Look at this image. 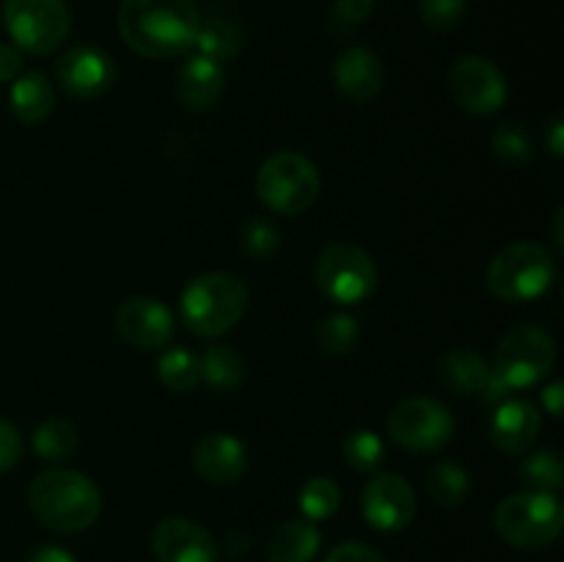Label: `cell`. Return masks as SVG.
Segmentation results:
<instances>
[{
    "instance_id": "cell-1",
    "label": "cell",
    "mask_w": 564,
    "mask_h": 562,
    "mask_svg": "<svg viewBox=\"0 0 564 562\" xmlns=\"http://www.w3.org/2000/svg\"><path fill=\"white\" fill-rule=\"evenodd\" d=\"M198 20L193 0H121L119 6L121 39L154 61L185 55L196 42Z\"/></svg>"
},
{
    "instance_id": "cell-2",
    "label": "cell",
    "mask_w": 564,
    "mask_h": 562,
    "mask_svg": "<svg viewBox=\"0 0 564 562\" xmlns=\"http://www.w3.org/2000/svg\"><path fill=\"white\" fill-rule=\"evenodd\" d=\"M28 505L39 523L61 534L86 532L102 512V494L75 468H47L28 488Z\"/></svg>"
},
{
    "instance_id": "cell-3",
    "label": "cell",
    "mask_w": 564,
    "mask_h": 562,
    "mask_svg": "<svg viewBox=\"0 0 564 562\" xmlns=\"http://www.w3.org/2000/svg\"><path fill=\"white\" fill-rule=\"evenodd\" d=\"M556 364V342L543 325L523 323L507 331L505 339L499 342L494 367H490V380L485 397L490 402L505 400L507 395L518 389H532L543 383L545 375Z\"/></svg>"
},
{
    "instance_id": "cell-4",
    "label": "cell",
    "mask_w": 564,
    "mask_h": 562,
    "mask_svg": "<svg viewBox=\"0 0 564 562\" xmlns=\"http://www.w3.org/2000/svg\"><path fill=\"white\" fill-rule=\"evenodd\" d=\"M182 320L202 339H215L235 328L248 309V287L226 270L196 275L182 292Z\"/></svg>"
},
{
    "instance_id": "cell-5",
    "label": "cell",
    "mask_w": 564,
    "mask_h": 562,
    "mask_svg": "<svg viewBox=\"0 0 564 562\" xmlns=\"http://www.w3.org/2000/svg\"><path fill=\"white\" fill-rule=\"evenodd\" d=\"M556 281V259L540 242H510L488 268V287L499 301L527 303L543 298Z\"/></svg>"
},
{
    "instance_id": "cell-6",
    "label": "cell",
    "mask_w": 564,
    "mask_h": 562,
    "mask_svg": "<svg viewBox=\"0 0 564 562\" xmlns=\"http://www.w3.org/2000/svg\"><path fill=\"white\" fill-rule=\"evenodd\" d=\"M494 527L499 538L516 549H545L560 538L564 527L560 496L549 490H523V494L507 496L496 507Z\"/></svg>"
},
{
    "instance_id": "cell-7",
    "label": "cell",
    "mask_w": 564,
    "mask_h": 562,
    "mask_svg": "<svg viewBox=\"0 0 564 562\" xmlns=\"http://www.w3.org/2000/svg\"><path fill=\"white\" fill-rule=\"evenodd\" d=\"M319 187V171L306 154L284 152L270 154L262 163L257 174V193L264 202V207L273 209L279 215H301L317 202Z\"/></svg>"
},
{
    "instance_id": "cell-8",
    "label": "cell",
    "mask_w": 564,
    "mask_h": 562,
    "mask_svg": "<svg viewBox=\"0 0 564 562\" xmlns=\"http://www.w3.org/2000/svg\"><path fill=\"white\" fill-rule=\"evenodd\" d=\"M314 275H317V287L323 290V295L341 306L367 301L378 284V268H375L372 257L361 246L345 240L328 242L319 251Z\"/></svg>"
},
{
    "instance_id": "cell-9",
    "label": "cell",
    "mask_w": 564,
    "mask_h": 562,
    "mask_svg": "<svg viewBox=\"0 0 564 562\" xmlns=\"http://www.w3.org/2000/svg\"><path fill=\"white\" fill-rule=\"evenodd\" d=\"M3 25L11 44L25 53L50 55L69 36L72 14L64 0H3Z\"/></svg>"
},
{
    "instance_id": "cell-10",
    "label": "cell",
    "mask_w": 564,
    "mask_h": 562,
    "mask_svg": "<svg viewBox=\"0 0 564 562\" xmlns=\"http://www.w3.org/2000/svg\"><path fill=\"white\" fill-rule=\"evenodd\" d=\"M389 435L408 452H438L455 435V417L433 397H408L389 413Z\"/></svg>"
},
{
    "instance_id": "cell-11",
    "label": "cell",
    "mask_w": 564,
    "mask_h": 562,
    "mask_svg": "<svg viewBox=\"0 0 564 562\" xmlns=\"http://www.w3.org/2000/svg\"><path fill=\"white\" fill-rule=\"evenodd\" d=\"M449 91L466 114H499L507 102V80L485 55H463L449 69Z\"/></svg>"
},
{
    "instance_id": "cell-12",
    "label": "cell",
    "mask_w": 564,
    "mask_h": 562,
    "mask_svg": "<svg viewBox=\"0 0 564 562\" xmlns=\"http://www.w3.org/2000/svg\"><path fill=\"white\" fill-rule=\"evenodd\" d=\"M58 86L75 99H97L116 83V64L105 50L91 44H77L61 53L55 61Z\"/></svg>"
},
{
    "instance_id": "cell-13",
    "label": "cell",
    "mask_w": 564,
    "mask_h": 562,
    "mask_svg": "<svg viewBox=\"0 0 564 562\" xmlns=\"http://www.w3.org/2000/svg\"><path fill=\"white\" fill-rule=\"evenodd\" d=\"M361 512L378 532H400L416 516V494L402 474H378L364 488Z\"/></svg>"
},
{
    "instance_id": "cell-14",
    "label": "cell",
    "mask_w": 564,
    "mask_h": 562,
    "mask_svg": "<svg viewBox=\"0 0 564 562\" xmlns=\"http://www.w3.org/2000/svg\"><path fill=\"white\" fill-rule=\"evenodd\" d=\"M116 331L127 345L138 347V350H158V347L169 345V339L174 336V314L158 298H127L116 309Z\"/></svg>"
},
{
    "instance_id": "cell-15",
    "label": "cell",
    "mask_w": 564,
    "mask_h": 562,
    "mask_svg": "<svg viewBox=\"0 0 564 562\" xmlns=\"http://www.w3.org/2000/svg\"><path fill=\"white\" fill-rule=\"evenodd\" d=\"M152 549L158 562H215L218 549L202 523L171 516L154 527Z\"/></svg>"
},
{
    "instance_id": "cell-16",
    "label": "cell",
    "mask_w": 564,
    "mask_h": 562,
    "mask_svg": "<svg viewBox=\"0 0 564 562\" xmlns=\"http://www.w3.org/2000/svg\"><path fill=\"white\" fill-rule=\"evenodd\" d=\"M543 430L538 408L521 397H505L490 417V441L507 455H527Z\"/></svg>"
},
{
    "instance_id": "cell-17",
    "label": "cell",
    "mask_w": 564,
    "mask_h": 562,
    "mask_svg": "<svg viewBox=\"0 0 564 562\" xmlns=\"http://www.w3.org/2000/svg\"><path fill=\"white\" fill-rule=\"evenodd\" d=\"M191 463L209 485H231L246 474L248 452L240 439L229 433H207L196 441Z\"/></svg>"
},
{
    "instance_id": "cell-18",
    "label": "cell",
    "mask_w": 564,
    "mask_h": 562,
    "mask_svg": "<svg viewBox=\"0 0 564 562\" xmlns=\"http://www.w3.org/2000/svg\"><path fill=\"white\" fill-rule=\"evenodd\" d=\"M334 83L345 99L367 105L380 97L386 83L383 61L369 47H347L334 64Z\"/></svg>"
},
{
    "instance_id": "cell-19",
    "label": "cell",
    "mask_w": 564,
    "mask_h": 562,
    "mask_svg": "<svg viewBox=\"0 0 564 562\" xmlns=\"http://www.w3.org/2000/svg\"><path fill=\"white\" fill-rule=\"evenodd\" d=\"M224 66L207 55H191L176 72V97L191 110L213 108L224 94Z\"/></svg>"
},
{
    "instance_id": "cell-20",
    "label": "cell",
    "mask_w": 564,
    "mask_h": 562,
    "mask_svg": "<svg viewBox=\"0 0 564 562\" xmlns=\"http://www.w3.org/2000/svg\"><path fill=\"white\" fill-rule=\"evenodd\" d=\"M435 375H438V383L452 395L477 397L488 389L490 367L479 353L468 350V347H455L441 358Z\"/></svg>"
},
{
    "instance_id": "cell-21",
    "label": "cell",
    "mask_w": 564,
    "mask_h": 562,
    "mask_svg": "<svg viewBox=\"0 0 564 562\" xmlns=\"http://www.w3.org/2000/svg\"><path fill=\"white\" fill-rule=\"evenodd\" d=\"M11 114L22 125H42L55 108V88L44 72H25L9 88Z\"/></svg>"
},
{
    "instance_id": "cell-22",
    "label": "cell",
    "mask_w": 564,
    "mask_h": 562,
    "mask_svg": "<svg viewBox=\"0 0 564 562\" xmlns=\"http://www.w3.org/2000/svg\"><path fill=\"white\" fill-rule=\"evenodd\" d=\"M323 534L314 527V521L295 518L275 529L268 538V560L270 562H312L317 556Z\"/></svg>"
},
{
    "instance_id": "cell-23",
    "label": "cell",
    "mask_w": 564,
    "mask_h": 562,
    "mask_svg": "<svg viewBox=\"0 0 564 562\" xmlns=\"http://www.w3.org/2000/svg\"><path fill=\"white\" fill-rule=\"evenodd\" d=\"M193 47H198V55H207L213 61H229L242 50V31L235 20L226 14H209L198 20V33Z\"/></svg>"
},
{
    "instance_id": "cell-24",
    "label": "cell",
    "mask_w": 564,
    "mask_h": 562,
    "mask_svg": "<svg viewBox=\"0 0 564 562\" xmlns=\"http://www.w3.org/2000/svg\"><path fill=\"white\" fill-rule=\"evenodd\" d=\"M202 380L218 391H235L246 378V364L240 353L229 345H213L198 356Z\"/></svg>"
},
{
    "instance_id": "cell-25",
    "label": "cell",
    "mask_w": 564,
    "mask_h": 562,
    "mask_svg": "<svg viewBox=\"0 0 564 562\" xmlns=\"http://www.w3.org/2000/svg\"><path fill=\"white\" fill-rule=\"evenodd\" d=\"M31 446L42 461L47 463H64L75 455L77 450V430L69 419L50 417L33 430Z\"/></svg>"
},
{
    "instance_id": "cell-26",
    "label": "cell",
    "mask_w": 564,
    "mask_h": 562,
    "mask_svg": "<svg viewBox=\"0 0 564 562\" xmlns=\"http://www.w3.org/2000/svg\"><path fill=\"white\" fill-rule=\"evenodd\" d=\"M471 479L457 463L441 461L427 472V494L438 507H460L466 501Z\"/></svg>"
},
{
    "instance_id": "cell-27",
    "label": "cell",
    "mask_w": 564,
    "mask_h": 562,
    "mask_svg": "<svg viewBox=\"0 0 564 562\" xmlns=\"http://www.w3.org/2000/svg\"><path fill=\"white\" fill-rule=\"evenodd\" d=\"M160 383L169 386L171 391H191L202 383V369H198V356L187 347H174L165 350L158 361Z\"/></svg>"
},
{
    "instance_id": "cell-28",
    "label": "cell",
    "mask_w": 564,
    "mask_h": 562,
    "mask_svg": "<svg viewBox=\"0 0 564 562\" xmlns=\"http://www.w3.org/2000/svg\"><path fill=\"white\" fill-rule=\"evenodd\" d=\"M297 505H301L306 521H328L339 510L341 490L330 477H312L303 483Z\"/></svg>"
},
{
    "instance_id": "cell-29",
    "label": "cell",
    "mask_w": 564,
    "mask_h": 562,
    "mask_svg": "<svg viewBox=\"0 0 564 562\" xmlns=\"http://www.w3.org/2000/svg\"><path fill=\"white\" fill-rule=\"evenodd\" d=\"M358 342V320L347 312H336L317 325V347L325 356H345Z\"/></svg>"
},
{
    "instance_id": "cell-30",
    "label": "cell",
    "mask_w": 564,
    "mask_h": 562,
    "mask_svg": "<svg viewBox=\"0 0 564 562\" xmlns=\"http://www.w3.org/2000/svg\"><path fill=\"white\" fill-rule=\"evenodd\" d=\"M521 474L532 490H549L556 494L562 488L564 466L562 455L556 450H538L521 463Z\"/></svg>"
},
{
    "instance_id": "cell-31",
    "label": "cell",
    "mask_w": 564,
    "mask_h": 562,
    "mask_svg": "<svg viewBox=\"0 0 564 562\" xmlns=\"http://www.w3.org/2000/svg\"><path fill=\"white\" fill-rule=\"evenodd\" d=\"M490 149L499 160L507 165H529L534 160V143L529 132L518 125H501L499 130L490 136Z\"/></svg>"
},
{
    "instance_id": "cell-32",
    "label": "cell",
    "mask_w": 564,
    "mask_h": 562,
    "mask_svg": "<svg viewBox=\"0 0 564 562\" xmlns=\"http://www.w3.org/2000/svg\"><path fill=\"white\" fill-rule=\"evenodd\" d=\"M341 450H345V461L364 474L375 472L383 461V439L375 430H352Z\"/></svg>"
},
{
    "instance_id": "cell-33",
    "label": "cell",
    "mask_w": 564,
    "mask_h": 562,
    "mask_svg": "<svg viewBox=\"0 0 564 562\" xmlns=\"http://www.w3.org/2000/svg\"><path fill=\"white\" fill-rule=\"evenodd\" d=\"M375 11V0H334L328 14V33L334 39H347Z\"/></svg>"
},
{
    "instance_id": "cell-34",
    "label": "cell",
    "mask_w": 564,
    "mask_h": 562,
    "mask_svg": "<svg viewBox=\"0 0 564 562\" xmlns=\"http://www.w3.org/2000/svg\"><path fill=\"white\" fill-rule=\"evenodd\" d=\"M279 229L268 218H251L240 231V246L251 259H268L279 248Z\"/></svg>"
},
{
    "instance_id": "cell-35",
    "label": "cell",
    "mask_w": 564,
    "mask_h": 562,
    "mask_svg": "<svg viewBox=\"0 0 564 562\" xmlns=\"http://www.w3.org/2000/svg\"><path fill=\"white\" fill-rule=\"evenodd\" d=\"M419 14L433 31H452L466 14V0H419Z\"/></svg>"
},
{
    "instance_id": "cell-36",
    "label": "cell",
    "mask_w": 564,
    "mask_h": 562,
    "mask_svg": "<svg viewBox=\"0 0 564 562\" xmlns=\"http://www.w3.org/2000/svg\"><path fill=\"white\" fill-rule=\"evenodd\" d=\"M22 457V435L9 419H0V474L14 468Z\"/></svg>"
},
{
    "instance_id": "cell-37",
    "label": "cell",
    "mask_w": 564,
    "mask_h": 562,
    "mask_svg": "<svg viewBox=\"0 0 564 562\" xmlns=\"http://www.w3.org/2000/svg\"><path fill=\"white\" fill-rule=\"evenodd\" d=\"M325 562H386V560L380 551L372 549V545L350 540V543H339L334 551H328Z\"/></svg>"
},
{
    "instance_id": "cell-38",
    "label": "cell",
    "mask_w": 564,
    "mask_h": 562,
    "mask_svg": "<svg viewBox=\"0 0 564 562\" xmlns=\"http://www.w3.org/2000/svg\"><path fill=\"white\" fill-rule=\"evenodd\" d=\"M22 72V50L11 42H0V83H9L20 77Z\"/></svg>"
},
{
    "instance_id": "cell-39",
    "label": "cell",
    "mask_w": 564,
    "mask_h": 562,
    "mask_svg": "<svg viewBox=\"0 0 564 562\" xmlns=\"http://www.w3.org/2000/svg\"><path fill=\"white\" fill-rule=\"evenodd\" d=\"M564 121H562V116L556 114V116H551V121H549V127H545V138H549V149H551V154H554V158H562V152H564Z\"/></svg>"
},
{
    "instance_id": "cell-40",
    "label": "cell",
    "mask_w": 564,
    "mask_h": 562,
    "mask_svg": "<svg viewBox=\"0 0 564 562\" xmlns=\"http://www.w3.org/2000/svg\"><path fill=\"white\" fill-rule=\"evenodd\" d=\"M25 562H77L75 556L66 549H58V545H42V549L31 551Z\"/></svg>"
},
{
    "instance_id": "cell-41",
    "label": "cell",
    "mask_w": 564,
    "mask_h": 562,
    "mask_svg": "<svg viewBox=\"0 0 564 562\" xmlns=\"http://www.w3.org/2000/svg\"><path fill=\"white\" fill-rule=\"evenodd\" d=\"M562 400H564V386L560 380L549 383L543 389V408L551 413V417H562Z\"/></svg>"
},
{
    "instance_id": "cell-42",
    "label": "cell",
    "mask_w": 564,
    "mask_h": 562,
    "mask_svg": "<svg viewBox=\"0 0 564 562\" xmlns=\"http://www.w3.org/2000/svg\"><path fill=\"white\" fill-rule=\"evenodd\" d=\"M554 240H556V246L562 248V207L556 209V226H554Z\"/></svg>"
}]
</instances>
